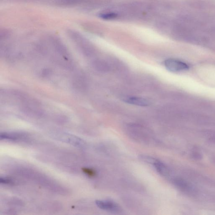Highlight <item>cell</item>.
Returning a JSON list of instances; mask_svg holds the SVG:
<instances>
[{
	"instance_id": "cell-1",
	"label": "cell",
	"mask_w": 215,
	"mask_h": 215,
	"mask_svg": "<svg viewBox=\"0 0 215 215\" xmlns=\"http://www.w3.org/2000/svg\"><path fill=\"white\" fill-rule=\"evenodd\" d=\"M166 69L172 72H178L188 70L189 67L186 63L175 59H168L164 62Z\"/></svg>"
},
{
	"instance_id": "cell-2",
	"label": "cell",
	"mask_w": 215,
	"mask_h": 215,
	"mask_svg": "<svg viewBox=\"0 0 215 215\" xmlns=\"http://www.w3.org/2000/svg\"><path fill=\"white\" fill-rule=\"evenodd\" d=\"M96 203L99 208L105 211L111 212H117L119 211V206L113 201L97 200L96 201Z\"/></svg>"
},
{
	"instance_id": "cell-3",
	"label": "cell",
	"mask_w": 215,
	"mask_h": 215,
	"mask_svg": "<svg viewBox=\"0 0 215 215\" xmlns=\"http://www.w3.org/2000/svg\"><path fill=\"white\" fill-rule=\"evenodd\" d=\"M124 101L127 103L137 106H147L150 104L149 101L141 97H128L125 99Z\"/></svg>"
},
{
	"instance_id": "cell-4",
	"label": "cell",
	"mask_w": 215,
	"mask_h": 215,
	"mask_svg": "<svg viewBox=\"0 0 215 215\" xmlns=\"http://www.w3.org/2000/svg\"><path fill=\"white\" fill-rule=\"evenodd\" d=\"M152 165L154 166L156 170L160 174L163 175H166L168 173V170L167 167L158 160H155Z\"/></svg>"
},
{
	"instance_id": "cell-5",
	"label": "cell",
	"mask_w": 215,
	"mask_h": 215,
	"mask_svg": "<svg viewBox=\"0 0 215 215\" xmlns=\"http://www.w3.org/2000/svg\"><path fill=\"white\" fill-rule=\"evenodd\" d=\"M83 172L86 175L90 177H94L96 175V171L92 168H82Z\"/></svg>"
},
{
	"instance_id": "cell-6",
	"label": "cell",
	"mask_w": 215,
	"mask_h": 215,
	"mask_svg": "<svg viewBox=\"0 0 215 215\" xmlns=\"http://www.w3.org/2000/svg\"><path fill=\"white\" fill-rule=\"evenodd\" d=\"M117 14L113 13H103L101 15V18L104 19H110L117 18Z\"/></svg>"
},
{
	"instance_id": "cell-7",
	"label": "cell",
	"mask_w": 215,
	"mask_h": 215,
	"mask_svg": "<svg viewBox=\"0 0 215 215\" xmlns=\"http://www.w3.org/2000/svg\"><path fill=\"white\" fill-rule=\"evenodd\" d=\"M0 182L1 183H3V184H8L11 183V181L9 179H5V178H1L0 179Z\"/></svg>"
}]
</instances>
